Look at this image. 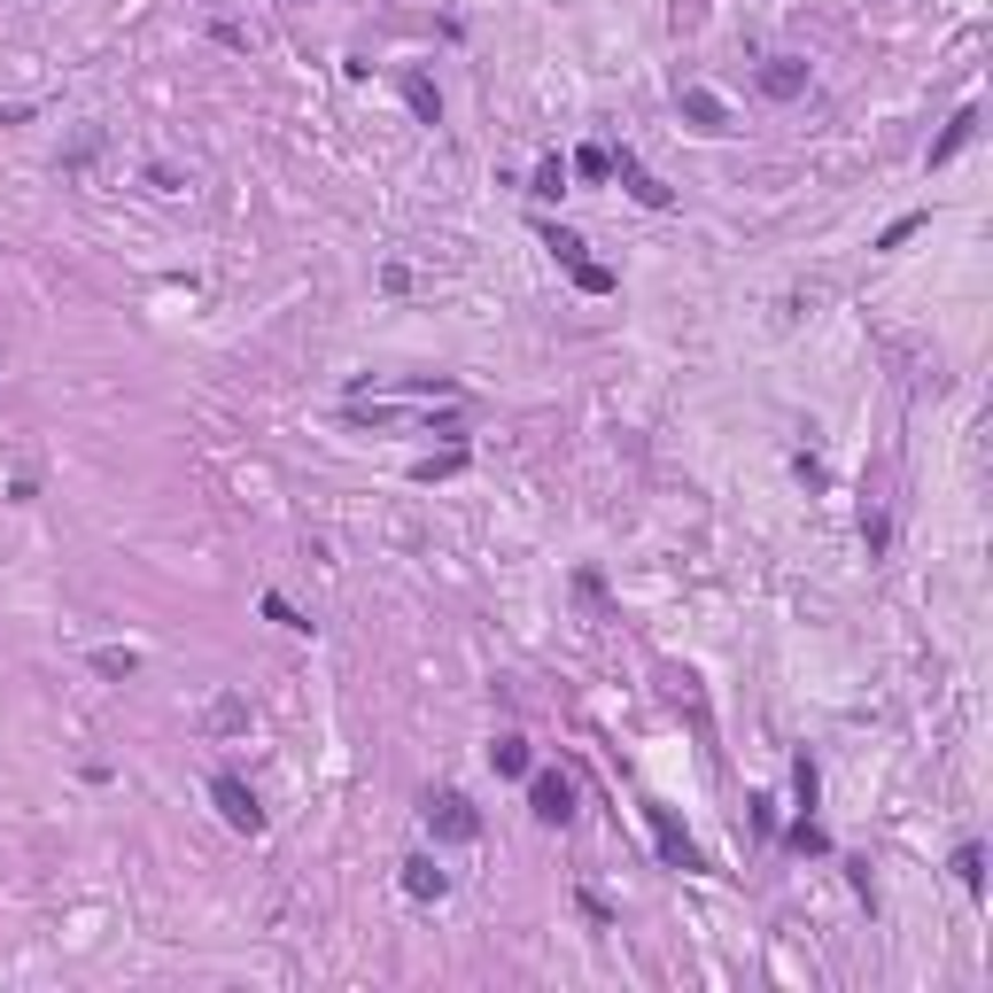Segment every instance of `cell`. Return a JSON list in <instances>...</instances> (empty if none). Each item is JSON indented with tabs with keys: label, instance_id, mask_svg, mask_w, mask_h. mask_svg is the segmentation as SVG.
Listing matches in <instances>:
<instances>
[{
	"label": "cell",
	"instance_id": "1",
	"mask_svg": "<svg viewBox=\"0 0 993 993\" xmlns=\"http://www.w3.org/2000/svg\"><path fill=\"white\" fill-rule=\"evenodd\" d=\"M419 816H427V831H435L442 846H474V839H482V807H474L466 792H427Z\"/></svg>",
	"mask_w": 993,
	"mask_h": 993
},
{
	"label": "cell",
	"instance_id": "2",
	"mask_svg": "<svg viewBox=\"0 0 993 993\" xmlns=\"http://www.w3.org/2000/svg\"><path fill=\"white\" fill-rule=\"evenodd\" d=\"M528 816H535V823H567V816H575V776L528 769Z\"/></svg>",
	"mask_w": 993,
	"mask_h": 993
},
{
	"label": "cell",
	"instance_id": "3",
	"mask_svg": "<svg viewBox=\"0 0 993 993\" xmlns=\"http://www.w3.org/2000/svg\"><path fill=\"white\" fill-rule=\"evenodd\" d=\"M210 799H218V816H226L233 831H249V839L264 831V807H256V792H249L233 769H218V776H210Z\"/></svg>",
	"mask_w": 993,
	"mask_h": 993
},
{
	"label": "cell",
	"instance_id": "4",
	"mask_svg": "<svg viewBox=\"0 0 993 993\" xmlns=\"http://www.w3.org/2000/svg\"><path fill=\"white\" fill-rule=\"evenodd\" d=\"M645 823H653V846H660V862H668V869H706V854L683 839V823L668 816V807H653V799H645Z\"/></svg>",
	"mask_w": 993,
	"mask_h": 993
},
{
	"label": "cell",
	"instance_id": "5",
	"mask_svg": "<svg viewBox=\"0 0 993 993\" xmlns=\"http://www.w3.org/2000/svg\"><path fill=\"white\" fill-rule=\"evenodd\" d=\"M613 171H621V187H628V195H637L645 210H676V187H660V178H653V171H645L637 155H628V148L613 155Z\"/></svg>",
	"mask_w": 993,
	"mask_h": 993
},
{
	"label": "cell",
	"instance_id": "6",
	"mask_svg": "<svg viewBox=\"0 0 993 993\" xmlns=\"http://www.w3.org/2000/svg\"><path fill=\"white\" fill-rule=\"evenodd\" d=\"M761 94H769V102H799V94H807V62H799V55H769V62H761Z\"/></svg>",
	"mask_w": 993,
	"mask_h": 993
},
{
	"label": "cell",
	"instance_id": "7",
	"mask_svg": "<svg viewBox=\"0 0 993 993\" xmlns=\"http://www.w3.org/2000/svg\"><path fill=\"white\" fill-rule=\"evenodd\" d=\"M676 109H683L691 132H730V109H721V94H706V85H683Z\"/></svg>",
	"mask_w": 993,
	"mask_h": 993
},
{
	"label": "cell",
	"instance_id": "8",
	"mask_svg": "<svg viewBox=\"0 0 993 993\" xmlns=\"http://www.w3.org/2000/svg\"><path fill=\"white\" fill-rule=\"evenodd\" d=\"M396 885H404L412 900H442V892H450V869H435V854H412V862L396 869Z\"/></svg>",
	"mask_w": 993,
	"mask_h": 993
},
{
	"label": "cell",
	"instance_id": "9",
	"mask_svg": "<svg viewBox=\"0 0 993 993\" xmlns=\"http://www.w3.org/2000/svg\"><path fill=\"white\" fill-rule=\"evenodd\" d=\"M404 109H412L419 125H442V94H435V78H427V70L404 78Z\"/></svg>",
	"mask_w": 993,
	"mask_h": 993
},
{
	"label": "cell",
	"instance_id": "10",
	"mask_svg": "<svg viewBox=\"0 0 993 993\" xmlns=\"http://www.w3.org/2000/svg\"><path fill=\"white\" fill-rule=\"evenodd\" d=\"M489 769H497V776H528V769H535V753H528V738H520V730H505V738L489 746Z\"/></svg>",
	"mask_w": 993,
	"mask_h": 993
},
{
	"label": "cell",
	"instance_id": "11",
	"mask_svg": "<svg viewBox=\"0 0 993 993\" xmlns=\"http://www.w3.org/2000/svg\"><path fill=\"white\" fill-rule=\"evenodd\" d=\"M567 178H575L567 155H544V163H535V178H528V195H535V203H559V195H567Z\"/></svg>",
	"mask_w": 993,
	"mask_h": 993
},
{
	"label": "cell",
	"instance_id": "12",
	"mask_svg": "<svg viewBox=\"0 0 993 993\" xmlns=\"http://www.w3.org/2000/svg\"><path fill=\"white\" fill-rule=\"evenodd\" d=\"M970 132H978V109H955V125L932 140V163H947V155H962L970 148Z\"/></svg>",
	"mask_w": 993,
	"mask_h": 993
},
{
	"label": "cell",
	"instance_id": "13",
	"mask_svg": "<svg viewBox=\"0 0 993 993\" xmlns=\"http://www.w3.org/2000/svg\"><path fill=\"white\" fill-rule=\"evenodd\" d=\"M94 676H109V683H132V676H140V653H132V645H102V653H94Z\"/></svg>",
	"mask_w": 993,
	"mask_h": 993
},
{
	"label": "cell",
	"instance_id": "14",
	"mask_svg": "<svg viewBox=\"0 0 993 993\" xmlns=\"http://www.w3.org/2000/svg\"><path fill=\"white\" fill-rule=\"evenodd\" d=\"M784 846H792V854H831V831H823L816 816H799V823L784 831Z\"/></svg>",
	"mask_w": 993,
	"mask_h": 993
},
{
	"label": "cell",
	"instance_id": "15",
	"mask_svg": "<svg viewBox=\"0 0 993 993\" xmlns=\"http://www.w3.org/2000/svg\"><path fill=\"white\" fill-rule=\"evenodd\" d=\"M450 474H466V450H435V459L412 466V482H450Z\"/></svg>",
	"mask_w": 993,
	"mask_h": 993
},
{
	"label": "cell",
	"instance_id": "16",
	"mask_svg": "<svg viewBox=\"0 0 993 993\" xmlns=\"http://www.w3.org/2000/svg\"><path fill=\"white\" fill-rule=\"evenodd\" d=\"M567 171H582V178H613V148H605V140H582Z\"/></svg>",
	"mask_w": 993,
	"mask_h": 993
},
{
	"label": "cell",
	"instance_id": "17",
	"mask_svg": "<svg viewBox=\"0 0 993 993\" xmlns=\"http://www.w3.org/2000/svg\"><path fill=\"white\" fill-rule=\"evenodd\" d=\"M544 249L567 264V273H575V264H590V256H582V233H567V226H544Z\"/></svg>",
	"mask_w": 993,
	"mask_h": 993
},
{
	"label": "cell",
	"instance_id": "18",
	"mask_svg": "<svg viewBox=\"0 0 993 993\" xmlns=\"http://www.w3.org/2000/svg\"><path fill=\"white\" fill-rule=\"evenodd\" d=\"M955 877H962L970 892L985 885V846H978V839H970V846H955Z\"/></svg>",
	"mask_w": 993,
	"mask_h": 993
},
{
	"label": "cell",
	"instance_id": "19",
	"mask_svg": "<svg viewBox=\"0 0 993 993\" xmlns=\"http://www.w3.org/2000/svg\"><path fill=\"white\" fill-rule=\"evenodd\" d=\"M94 155H102V132H94V125H85V132H78V140L62 148V171H85V163H94Z\"/></svg>",
	"mask_w": 993,
	"mask_h": 993
},
{
	"label": "cell",
	"instance_id": "20",
	"mask_svg": "<svg viewBox=\"0 0 993 993\" xmlns=\"http://www.w3.org/2000/svg\"><path fill=\"white\" fill-rule=\"evenodd\" d=\"M241 721H249V706H241V698H218V706H210V730H218V738H233Z\"/></svg>",
	"mask_w": 993,
	"mask_h": 993
},
{
	"label": "cell",
	"instance_id": "21",
	"mask_svg": "<svg viewBox=\"0 0 993 993\" xmlns=\"http://www.w3.org/2000/svg\"><path fill=\"white\" fill-rule=\"evenodd\" d=\"M575 288L582 296H613V273H605V264H575Z\"/></svg>",
	"mask_w": 993,
	"mask_h": 993
},
{
	"label": "cell",
	"instance_id": "22",
	"mask_svg": "<svg viewBox=\"0 0 993 993\" xmlns=\"http://www.w3.org/2000/svg\"><path fill=\"white\" fill-rule=\"evenodd\" d=\"M264 621H280V628H311V621H303V613H296L280 590H264Z\"/></svg>",
	"mask_w": 993,
	"mask_h": 993
},
{
	"label": "cell",
	"instance_id": "23",
	"mask_svg": "<svg viewBox=\"0 0 993 993\" xmlns=\"http://www.w3.org/2000/svg\"><path fill=\"white\" fill-rule=\"evenodd\" d=\"M909 233H924V210H909V218H892V226L877 233V249H900V241H909Z\"/></svg>",
	"mask_w": 993,
	"mask_h": 993
},
{
	"label": "cell",
	"instance_id": "24",
	"mask_svg": "<svg viewBox=\"0 0 993 993\" xmlns=\"http://www.w3.org/2000/svg\"><path fill=\"white\" fill-rule=\"evenodd\" d=\"M862 535H869V552H885V544H892V528H885V512H862Z\"/></svg>",
	"mask_w": 993,
	"mask_h": 993
}]
</instances>
